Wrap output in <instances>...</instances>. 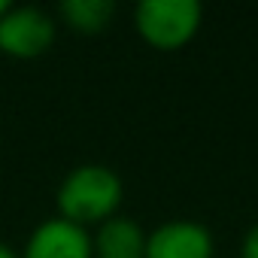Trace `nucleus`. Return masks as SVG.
Returning a JSON list of instances; mask_svg holds the SVG:
<instances>
[{
    "label": "nucleus",
    "instance_id": "f257e3e1",
    "mask_svg": "<svg viewBox=\"0 0 258 258\" xmlns=\"http://www.w3.org/2000/svg\"><path fill=\"white\" fill-rule=\"evenodd\" d=\"M124 198L121 176L106 164H79L58 185V216L91 231L106 219L118 216Z\"/></svg>",
    "mask_w": 258,
    "mask_h": 258
},
{
    "label": "nucleus",
    "instance_id": "39448f33",
    "mask_svg": "<svg viewBox=\"0 0 258 258\" xmlns=\"http://www.w3.org/2000/svg\"><path fill=\"white\" fill-rule=\"evenodd\" d=\"M146 258H216V240L201 222L170 219L146 234Z\"/></svg>",
    "mask_w": 258,
    "mask_h": 258
},
{
    "label": "nucleus",
    "instance_id": "6e6552de",
    "mask_svg": "<svg viewBox=\"0 0 258 258\" xmlns=\"http://www.w3.org/2000/svg\"><path fill=\"white\" fill-rule=\"evenodd\" d=\"M240 258H258V225H252L240 243Z\"/></svg>",
    "mask_w": 258,
    "mask_h": 258
},
{
    "label": "nucleus",
    "instance_id": "9d476101",
    "mask_svg": "<svg viewBox=\"0 0 258 258\" xmlns=\"http://www.w3.org/2000/svg\"><path fill=\"white\" fill-rule=\"evenodd\" d=\"M7 10H10V4H7V0H0V19L7 16Z\"/></svg>",
    "mask_w": 258,
    "mask_h": 258
},
{
    "label": "nucleus",
    "instance_id": "20e7f679",
    "mask_svg": "<svg viewBox=\"0 0 258 258\" xmlns=\"http://www.w3.org/2000/svg\"><path fill=\"white\" fill-rule=\"evenodd\" d=\"M19 258H94L91 231H85L61 216L43 219L28 234Z\"/></svg>",
    "mask_w": 258,
    "mask_h": 258
},
{
    "label": "nucleus",
    "instance_id": "423d86ee",
    "mask_svg": "<svg viewBox=\"0 0 258 258\" xmlns=\"http://www.w3.org/2000/svg\"><path fill=\"white\" fill-rule=\"evenodd\" d=\"M94 258H146V231L127 216H112L91 234Z\"/></svg>",
    "mask_w": 258,
    "mask_h": 258
},
{
    "label": "nucleus",
    "instance_id": "7ed1b4c3",
    "mask_svg": "<svg viewBox=\"0 0 258 258\" xmlns=\"http://www.w3.org/2000/svg\"><path fill=\"white\" fill-rule=\"evenodd\" d=\"M55 37H58L55 19L43 7H34V4H22V7L10 4L7 16L0 19V52L19 61L46 55Z\"/></svg>",
    "mask_w": 258,
    "mask_h": 258
},
{
    "label": "nucleus",
    "instance_id": "1a4fd4ad",
    "mask_svg": "<svg viewBox=\"0 0 258 258\" xmlns=\"http://www.w3.org/2000/svg\"><path fill=\"white\" fill-rule=\"evenodd\" d=\"M0 258H19V252L13 246H7V243H0Z\"/></svg>",
    "mask_w": 258,
    "mask_h": 258
},
{
    "label": "nucleus",
    "instance_id": "f03ea898",
    "mask_svg": "<svg viewBox=\"0 0 258 258\" xmlns=\"http://www.w3.org/2000/svg\"><path fill=\"white\" fill-rule=\"evenodd\" d=\"M204 25L198 0H143L134 7V31L158 52L188 46Z\"/></svg>",
    "mask_w": 258,
    "mask_h": 258
},
{
    "label": "nucleus",
    "instance_id": "0eeeda50",
    "mask_svg": "<svg viewBox=\"0 0 258 258\" xmlns=\"http://www.w3.org/2000/svg\"><path fill=\"white\" fill-rule=\"evenodd\" d=\"M58 13L67 28H73L79 34H97L112 22L115 4L112 0H64Z\"/></svg>",
    "mask_w": 258,
    "mask_h": 258
}]
</instances>
